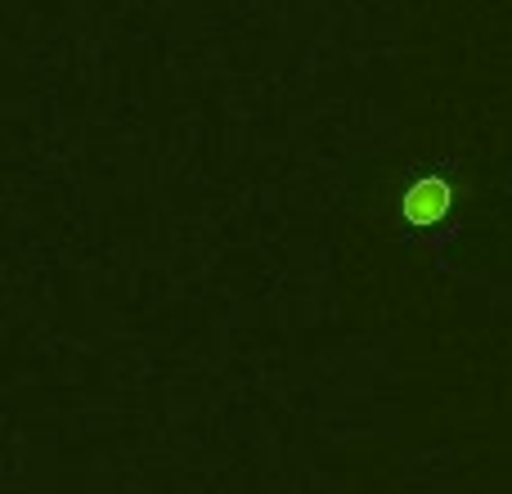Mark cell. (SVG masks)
I'll return each mask as SVG.
<instances>
[{
    "mask_svg": "<svg viewBox=\"0 0 512 494\" xmlns=\"http://www.w3.org/2000/svg\"><path fill=\"white\" fill-rule=\"evenodd\" d=\"M445 212H450V189H445L441 180H418V185H409L405 216L414 225H436Z\"/></svg>",
    "mask_w": 512,
    "mask_h": 494,
    "instance_id": "obj_1",
    "label": "cell"
}]
</instances>
